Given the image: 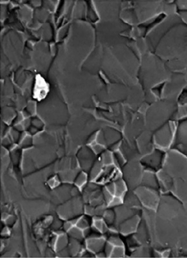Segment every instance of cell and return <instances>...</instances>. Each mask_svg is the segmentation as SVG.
<instances>
[{"label":"cell","instance_id":"obj_20","mask_svg":"<svg viewBox=\"0 0 187 258\" xmlns=\"http://www.w3.org/2000/svg\"><path fill=\"white\" fill-rule=\"evenodd\" d=\"M86 180H87V175L84 173H81L77 178L76 184L79 187H82L83 184H85Z\"/></svg>","mask_w":187,"mask_h":258},{"label":"cell","instance_id":"obj_2","mask_svg":"<svg viewBox=\"0 0 187 258\" xmlns=\"http://www.w3.org/2000/svg\"><path fill=\"white\" fill-rule=\"evenodd\" d=\"M163 170L173 179L187 180V156L175 148L166 152Z\"/></svg>","mask_w":187,"mask_h":258},{"label":"cell","instance_id":"obj_22","mask_svg":"<svg viewBox=\"0 0 187 258\" xmlns=\"http://www.w3.org/2000/svg\"><path fill=\"white\" fill-rule=\"evenodd\" d=\"M178 14L183 23L187 26V11H181V12H178Z\"/></svg>","mask_w":187,"mask_h":258},{"label":"cell","instance_id":"obj_4","mask_svg":"<svg viewBox=\"0 0 187 258\" xmlns=\"http://www.w3.org/2000/svg\"><path fill=\"white\" fill-rule=\"evenodd\" d=\"M135 194L138 199L145 207L152 211H157L160 202V195L158 190L141 186L136 189Z\"/></svg>","mask_w":187,"mask_h":258},{"label":"cell","instance_id":"obj_15","mask_svg":"<svg viewBox=\"0 0 187 258\" xmlns=\"http://www.w3.org/2000/svg\"><path fill=\"white\" fill-rule=\"evenodd\" d=\"M76 227L81 229H86L89 228L90 226L89 218L87 217H81L79 218L76 225Z\"/></svg>","mask_w":187,"mask_h":258},{"label":"cell","instance_id":"obj_11","mask_svg":"<svg viewBox=\"0 0 187 258\" xmlns=\"http://www.w3.org/2000/svg\"><path fill=\"white\" fill-rule=\"evenodd\" d=\"M48 86L44 79L41 77H37L36 87H35L34 95L36 99H43L47 92Z\"/></svg>","mask_w":187,"mask_h":258},{"label":"cell","instance_id":"obj_6","mask_svg":"<svg viewBox=\"0 0 187 258\" xmlns=\"http://www.w3.org/2000/svg\"><path fill=\"white\" fill-rule=\"evenodd\" d=\"M173 148L186 154L187 151V119L178 121Z\"/></svg>","mask_w":187,"mask_h":258},{"label":"cell","instance_id":"obj_23","mask_svg":"<svg viewBox=\"0 0 187 258\" xmlns=\"http://www.w3.org/2000/svg\"><path fill=\"white\" fill-rule=\"evenodd\" d=\"M186 154L187 156V151H186Z\"/></svg>","mask_w":187,"mask_h":258},{"label":"cell","instance_id":"obj_10","mask_svg":"<svg viewBox=\"0 0 187 258\" xmlns=\"http://www.w3.org/2000/svg\"><path fill=\"white\" fill-rule=\"evenodd\" d=\"M87 246L90 251L98 253L105 246V241L100 237L89 238L87 241Z\"/></svg>","mask_w":187,"mask_h":258},{"label":"cell","instance_id":"obj_12","mask_svg":"<svg viewBox=\"0 0 187 258\" xmlns=\"http://www.w3.org/2000/svg\"><path fill=\"white\" fill-rule=\"evenodd\" d=\"M187 119V103L177 105V110L174 114L171 120L180 121Z\"/></svg>","mask_w":187,"mask_h":258},{"label":"cell","instance_id":"obj_21","mask_svg":"<svg viewBox=\"0 0 187 258\" xmlns=\"http://www.w3.org/2000/svg\"><path fill=\"white\" fill-rule=\"evenodd\" d=\"M109 242L113 245L114 247H124L122 240L118 237H115V236L111 237V240H109Z\"/></svg>","mask_w":187,"mask_h":258},{"label":"cell","instance_id":"obj_1","mask_svg":"<svg viewBox=\"0 0 187 258\" xmlns=\"http://www.w3.org/2000/svg\"><path fill=\"white\" fill-rule=\"evenodd\" d=\"M150 36L153 52L164 62L178 59L187 62V26L178 12L161 17L152 27Z\"/></svg>","mask_w":187,"mask_h":258},{"label":"cell","instance_id":"obj_8","mask_svg":"<svg viewBox=\"0 0 187 258\" xmlns=\"http://www.w3.org/2000/svg\"><path fill=\"white\" fill-rule=\"evenodd\" d=\"M140 224V218L138 215H134L131 218L121 223L120 225V231L124 235H129L134 233L137 230Z\"/></svg>","mask_w":187,"mask_h":258},{"label":"cell","instance_id":"obj_17","mask_svg":"<svg viewBox=\"0 0 187 258\" xmlns=\"http://www.w3.org/2000/svg\"><path fill=\"white\" fill-rule=\"evenodd\" d=\"M124 247H114L113 251L111 254L112 257H124Z\"/></svg>","mask_w":187,"mask_h":258},{"label":"cell","instance_id":"obj_5","mask_svg":"<svg viewBox=\"0 0 187 258\" xmlns=\"http://www.w3.org/2000/svg\"><path fill=\"white\" fill-rule=\"evenodd\" d=\"M166 152L155 149L151 153L146 154L141 160V163L146 167V169L151 170L157 173L163 168Z\"/></svg>","mask_w":187,"mask_h":258},{"label":"cell","instance_id":"obj_16","mask_svg":"<svg viewBox=\"0 0 187 258\" xmlns=\"http://www.w3.org/2000/svg\"><path fill=\"white\" fill-rule=\"evenodd\" d=\"M68 243L67 238L65 235H61L58 238V239L56 241V248H58V250H62L63 249L65 248Z\"/></svg>","mask_w":187,"mask_h":258},{"label":"cell","instance_id":"obj_14","mask_svg":"<svg viewBox=\"0 0 187 258\" xmlns=\"http://www.w3.org/2000/svg\"><path fill=\"white\" fill-rule=\"evenodd\" d=\"M68 233H69L70 237L77 240L81 239L84 235V234L81 232V229L78 228V227H72L68 231Z\"/></svg>","mask_w":187,"mask_h":258},{"label":"cell","instance_id":"obj_19","mask_svg":"<svg viewBox=\"0 0 187 258\" xmlns=\"http://www.w3.org/2000/svg\"><path fill=\"white\" fill-rule=\"evenodd\" d=\"M177 12L181 11H187V1H175Z\"/></svg>","mask_w":187,"mask_h":258},{"label":"cell","instance_id":"obj_18","mask_svg":"<svg viewBox=\"0 0 187 258\" xmlns=\"http://www.w3.org/2000/svg\"><path fill=\"white\" fill-rule=\"evenodd\" d=\"M105 220L107 224H113L116 220V214L113 211H107L104 214Z\"/></svg>","mask_w":187,"mask_h":258},{"label":"cell","instance_id":"obj_7","mask_svg":"<svg viewBox=\"0 0 187 258\" xmlns=\"http://www.w3.org/2000/svg\"><path fill=\"white\" fill-rule=\"evenodd\" d=\"M118 171L116 167L114 165H105L104 167H103L102 171H101L100 174L95 178L96 183L99 184H106V183H110L111 181L114 180L119 179V177H117Z\"/></svg>","mask_w":187,"mask_h":258},{"label":"cell","instance_id":"obj_9","mask_svg":"<svg viewBox=\"0 0 187 258\" xmlns=\"http://www.w3.org/2000/svg\"><path fill=\"white\" fill-rule=\"evenodd\" d=\"M142 186L149 187V188L160 190L159 183L156 172L151 170L145 169L143 174L142 182Z\"/></svg>","mask_w":187,"mask_h":258},{"label":"cell","instance_id":"obj_3","mask_svg":"<svg viewBox=\"0 0 187 258\" xmlns=\"http://www.w3.org/2000/svg\"><path fill=\"white\" fill-rule=\"evenodd\" d=\"M177 125L178 121L170 120L156 130L153 136L156 149L167 152L173 148Z\"/></svg>","mask_w":187,"mask_h":258},{"label":"cell","instance_id":"obj_13","mask_svg":"<svg viewBox=\"0 0 187 258\" xmlns=\"http://www.w3.org/2000/svg\"><path fill=\"white\" fill-rule=\"evenodd\" d=\"M114 184H115V195L114 196L124 198L127 191V186L125 181L119 178V179L114 181Z\"/></svg>","mask_w":187,"mask_h":258}]
</instances>
